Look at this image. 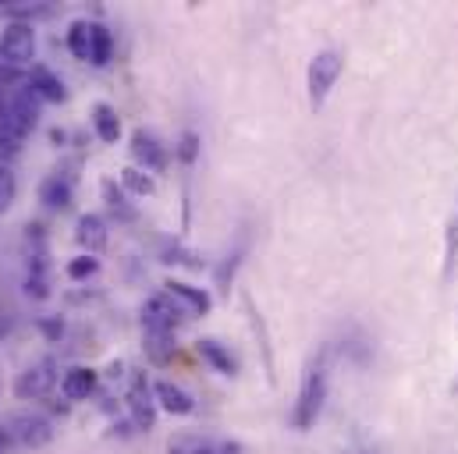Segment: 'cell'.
Returning <instances> with one entry per match:
<instances>
[{
  "mask_svg": "<svg viewBox=\"0 0 458 454\" xmlns=\"http://www.w3.org/2000/svg\"><path fill=\"white\" fill-rule=\"evenodd\" d=\"M196 355H199L214 373H221V376H238V362H234V355H231L221 340L199 338L196 340Z\"/></svg>",
  "mask_w": 458,
  "mask_h": 454,
  "instance_id": "ac0fdd59",
  "label": "cell"
},
{
  "mask_svg": "<svg viewBox=\"0 0 458 454\" xmlns=\"http://www.w3.org/2000/svg\"><path fill=\"white\" fill-rule=\"evenodd\" d=\"M61 383V373H57V358H39L32 362L25 373H18L14 380V394L21 401H43L54 394V387Z\"/></svg>",
  "mask_w": 458,
  "mask_h": 454,
  "instance_id": "277c9868",
  "label": "cell"
},
{
  "mask_svg": "<svg viewBox=\"0 0 458 454\" xmlns=\"http://www.w3.org/2000/svg\"><path fill=\"white\" fill-rule=\"evenodd\" d=\"M245 302V313H249V324H252V334L259 340V351H263V369H267V380L274 383V348H270V334H267V324L259 320V309H256V302L245 295L242 298Z\"/></svg>",
  "mask_w": 458,
  "mask_h": 454,
  "instance_id": "ffe728a7",
  "label": "cell"
},
{
  "mask_svg": "<svg viewBox=\"0 0 458 454\" xmlns=\"http://www.w3.org/2000/svg\"><path fill=\"white\" fill-rule=\"evenodd\" d=\"M39 331L50 340H61L64 338V320L61 316H47V320H39Z\"/></svg>",
  "mask_w": 458,
  "mask_h": 454,
  "instance_id": "4dcf8cb0",
  "label": "cell"
},
{
  "mask_svg": "<svg viewBox=\"0 0 458 454\" xmlns=\"http://www.w3.org/2000/svg\"><path fill=\"white\" fill-rule=\"evenodd\" d=\"M153 398H157V408H164L171 416H192L196 412V398L185 387L171 383V380H157L153 383Z\"/></svg>",
  "mask_w": 458,
  "mask_h": 454,
  "instance_id": "4fadbf2b",
  "label": "cell"
},
{
  "mask_svg": "<svg viewBox=\"0 0 458 454\" xmlns=\"http://www.w3.org/2000/svg\"><path fill=\"white\" fill-rule=\"evenodd\" d=\"M100 192H104V203H107V210H111L114 217H121V221H135V210L128 206V192L121 189V181L107 178V181L100 185Z\"/></svg>",
  "mask_w": 458,
  "mask_h": 454,
  "instance_id": "603a6c76",
  "label": "cell"
},
{
  "mask_svg": "<svg viewBox=\"0 0 458 454\" xmlns=\"http://www.w3.org/2000/svg\"><path fill=\"white\" fill-rule=\"evenodd\" d=\"M124 401H128L131 423H135L139 430H146V433H149V430H153V423H157V398H153V383H149L142 373H135V376H131Z\"/></svg>",
  "mask_w": 458,
  "mask_h": 454,
  "instance_id": "52a82bcc",
  "label": "cell"
},
{
  "mask_svg": "<svg viewBox=\"0 0 458 454\" xmlns=\"http://www.w3.org/2000/svg\"><path fill=\"white\" fill-rule=\"evenodd\" d=\"M164 291H167L185 313H192V316H207L210 306H214V298H210L207 288H196V284H185V281H167Z\"/></svg>",
  "mask_w": 458,
  "mask_h": 454,
  "instance_id": "7c38bea8",
  "label": "cell"
},
{
  "mask_svg": "<svg viewBox=\"0 0 458 454\" xmlns=\"http://www.w3.org/2000/svg\"><path fill=\"white\" fill-rule=\"evenodd\" d=\"M7 430L21 448H47L54 441V423L47 416H36V412H18L7 423Z\"/></svg>",
  "mask_w": 458,
  "mask_h": 454,
  "instance_id": "9c48e42d",
  "label": "cell"
},
{
  "mask_svg": "<svg viewBox=\"0 0 458 454\" xmlns=\"http://www.w3.org/2000/svg\"><path fill=\"white\" fill-rule=\"evenodd\" d=\"M142 348H146V355L153 358V362H167L171 355H174V334H142Z\"/></svg>",
  "mask_w": 458,
  "mask_h": 454,
  "instance_id": "d4e9b609",
  "label": "cell"
},
{
  "mask_svg": "<svg viewBox=\"0 0 458 454\" xmlns=\"http://www.w3.org/2000/svg\"><path fill=\"white\" fill-rule=\"evenodd\" d=\"M89 121H93V131H97L100 142L114 146L117 139H121V117H117V111L111 107V104H93Z\"/></svg>",
  "mask_w": 458,
  "mask_h": 454,
  "instance_id": "d6986e66",
  "label": "cell"
},
{
  "mask_svg": "<svg viewBox=\"0 0 458 454\" xmlns=\"http://www.w3.org/2000/svg\"><path fill=\"white\" fill-rule=\"evenodd\" d=\"M342 71H344V57L338 50H320L310 61V68H306V89H310V107L313 111H320L327 104V97L338 86Z\"/></svg>",
  "mask_w": 458,
  "mask_h": 454,
  "instance_id": "3957f363",
  "label": "cell"
},
{
  "mask_svg": "<svg viewBox=\"0 0 458 454\" xmlns=\"http://www.w3.org/2000/svg\"><path fill=\"white\" fill-rule=\"evenodd\" d=\"M72 199H75V181H72V174L54 171L50 178H43V185H39V203H43L47 210L61 214V210L72 206Z\"/></svg>",
  "mask_w": 458,
  "mask_h": 454,
  "instance_id": "30bf717a",
  "label": "cell"
},
{
  "mask_svg": "<svg viewBox=\"0 0 458 454\" xmlns=\"http://www.w3.org/2000/svg\"><path fill=\"white\" fill-rule=\"evenodd\" d=\"M182 316H185V309L167 291H160V295L146 298V306H142V331H149V334H174Z\"/></svg>",
  "mask_w": 458,
  "mask_h": 454,
  "instance_id": "8992f818",
  "label": "cell"
},
{
  "mask_svg": "<svg viewBox=\"0 0 458 454\" xmlns=\"http://www.w3.org/2000/svg\"><path fill=\"white\" fill-rule=\"evenodd\" d=\"M167 454H245L238 441H207V437H178Z\"/></svg>",
  "mask_w": 458,
  "mask_h": 454,
  "instance_id": "e0dca14e",
  "label": "cell"
},
{
  "mask_svg": "<svg viewBox=\"0 0 458 454\" xmlns=\"http://www.w3.org/2000/svg\"><path fill=\"white\" fill-rule=\"evenodd\" d=\"M131 160H135L139 171L160 174V171H167V146H164L153 131L135 128V131H131Z\"/></svg>",
  "mask_w": 458,
  "mask_h": 454,
  "instance_id": "ba28073f",
  "label": "cell"
},
{
  "mask_svg": "<svg viewBox=\"0 0 458 454\" xmlns=\"http://www.w3.org/2000/svg\"><path fill=\"white\" fill-rule=\"evenodd\" d=\"M39 97L32 93V86H21V89H11V97L4 100V111H0V146L7 142V149H18L36 121H39Z\"/></svg>",
  "mask_w": 458,
  "mask_h": 454,
  "instance_id": "7a4b0ae2",
  "label": "cell"
},
{
  "mask_svg": "<svg viewBox=\"0 0 458 454\" xmlns=\"http://www.w3.org/2000/svg\"><path fill=\"white\" fill-rule=\"evenodd\" d=\"M455 259H458V214L448 221V231H445V273L455 270Z\"/></svg>",
  "mask_w": 458,
  "mask_h": 454,
  "instance_id": "f546056e",
  "label": "cell"
},
{
  "mask_svg": "<svg viewBox=\"0 0 458 454\" xmlns=\"http://www.w3.org/2000/svg\"><path fill=\"white\" fill-rule=\"evenodd\" d=\"M25 291L32 298H50V263H47V241H39L29 252V270H25Z\"/></svg>",
  "mask_w": 458,
  "mask_h": 454,
  "instance_id": "8fae6325",
  "label": "cell"
},
{
  "mask_svg": "<svg viewBox=\"0 0 458 454\" xmlns=\"http://www.w3.org/2000/svg\"><path fill=\"white\" fill-rule=\"evenodd\" d=\"M89 39H93V21H86V18H75L64 32V43H68L72 57H79V61H89Z\"/></svg>",
  "mask_w": 458,
  "mask_h": 454,
  "instance_id": "7402d4cb",
  "label": "cell"
},
{
  "mask_svg": "<svg viewBox=\"0 0 458 454\" xmlns=\"http://www.w3.org/2000/svg\"><path fill=\"white\" fill-rule=\"evenodd\" d=\"M117 181H121V189H124L128 196H153V192H157V181H153L146 171H139L135 164L124 167V171L117 174Z\"/></svg>",
  "mask_w": 458,
  "mask_h": 454,
  "instance_id": "cb8c5ba5",
  "label": "cell"
},
{
  "mask_svg": "<svg viewBox=\"0 0 458 454\" xmlns=\"http://www.w3.org/2000/svg\"><path fill=\"white\" fill-rule=\"evenodd\" d=\"M242 256H245V245H238V248H231L228 256H225V263L217 266V288L221 291H231V277H234V270H238V263H242Z\"/></svg>",
  "mask_w": 458,
  "mask_h": 454,
  "instance_id": "f1b7e54d",
  "label": "cell"
},
{
  "mask_svg": "<svg viewBox=\"0 0 458 454\" xmlns=\"http://www.w3.org/2000/svg\"><path fill=\"white\" fill-rule=\"evenodd\" d=\"M111 54H114V36L107 25L93 21V39H89V64L93 68H107L111 64Z\"/></svg>",
  "mask_w": 458,
  "mask_h": 454,
  "instance_id": "44dd1931",
  "label": "cell"
},
{
  "mask_svg": "<svg viewBox=\"0 0 458 454\" xmlns=\"http://www.w3.org/2000/svg\"><path fill=\"white\" fill-rule=\"evenodd\" d=\"M199 149H203V139H199L196 131H182V135H178V146H174V156L192 167V164L199 160Z\"/></svg>",
  "mask_w": 458,
  "mask_h": 454,
  "instance_id": "4316f807",
  "label": "cell"
},
{
  "mask_svg": "<svg viewBox=\"0 0 458 454\" xmlns=\"http://www.w3.org/2000/svg\"><path fill=\"white\" fill-rule=\"evenodd\" d=\"M11 444H14V437H11V430L7 426H0V454L11 451Z\"/></svg>",
  "mask_w": 458,
  "mask_h": 454,
  "instance_id": "1f68e13d",
  "label": "cell"
},
{
  "mask_svg": "<svg viewBox=\"0 0 458 454\" xmlns=\"http://www.w3.org/2000/svg\"><path fill=\"white\" fill-rule=\"evenodd\" d=\"M36 57V29L29 21H11L0 32V61L7 68H25Z\"/></svg>",
  "mask_w": 458,
  "mask_h": 454,
  "instance_id": "5b68a950",
  "label": "cell"
},
{
  "mask_svg": "<svg viewBox=\"0 0 458 454\" xmlns=\"http://www.w3.org/2000/svg\"><path fill=\"white\" fill-rule=\"evenodd\" d=\"M75 241L89 252V256H100L111 241V231H107V221L100 214H82L79 224H75Z\"/></svg>",
  "mask_w": 458,
  "mask_h": 454,
  "instance_id": "5bb4252c",
  "label": "cell"
},
{
  "mask_svg": "<svg viewBox=\"0 0 458 454\" xmlns=\"http://www.w3.org/2000/svg\"><path fill=\"white\" fill-rule=\"evenodd\" d=\"M64 273H68L72 281H89V277H97V273H100V259H97V256H89V252H82V256H75V259L64 266Z\"/></svg>",
  "mask_w": 458,
  "mask_h": 454,
  "instance_id": "484cf974",
  "label": "cell"
},
{
  "mask_svg": "<svg viewBox=\"0 0 458 454\" xmlns=\"http://www.w3.org/2000/svg\"><path fill=\"white\" fill-rule=\"evenodd\" d=\"M29 86H32V93H36L43 104H64V100H68V86H64L47 64H32Z\"/></svg>",
  "mask_w": 458,
  "mask_h": 454,
  "instance_id": "9a60e30c",
  "label": "cell"
},
{
  "mask_svg": "<svg viewBox=\"0 0 458 454\" xmlns=\"http://www.w3.org/2000/svg\"><path fill=\"white\" fill-rule=\"evenodd\" d=\"M327 383H331V373H327V348H320L313 355V362L306 366L302 373V383H299V398H295V408H292V426L295 430H313L320 412H324V401H327Z\"/></svg>",
  "mask_w": 458,
  "mask_h": 454,
  "instance_id": "6da1fadb",
  "label": "cell"
},
{
  "mask_svg": "<svg viewBox=\"0 0 458 454\" xmlns=\"http://www.w3.org/2000/svg\"><path fill=\"white\" fill-rule=\"evenodd\" d=\"M14 196H18V178H14V171L7 164H0V214L11 210Z\"/></svg>",
  "mask_w": 458,
  "mask_h": 454,
  "instance_id": "83f0119b",
  "label": "cell"
},
{
  "mask_svg": "<svg viewBox=\"0 0 458 454\" xmlns=\"http://www.w3.org/2000/svg\"><path fill=\"white\" fill-rule=\"evenodd\" d=\"M100 383V373L89 369V366H72L64 376H61V394L68 401H86Z\"/></svg>",
  "mask_w": 458,
  "mask_h": 454,
  "instance_id": "2e32d148",
  "label": "cell"
}]
</instances>
